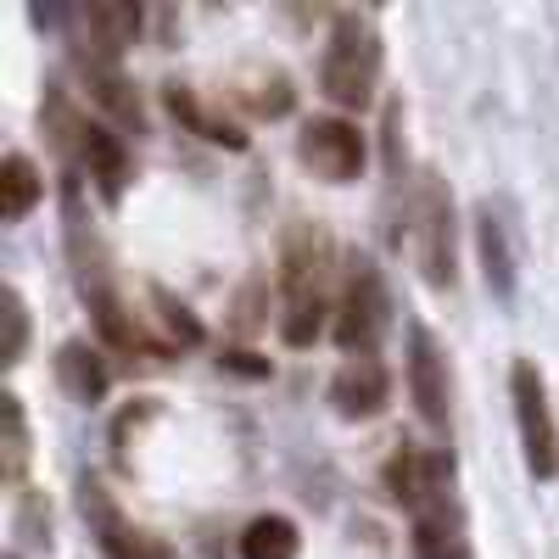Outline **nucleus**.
Masks as SVG:
<instances>
[{
	"instance_id": "9d476101",
	"label": "nucleus",
	"mask_w": 559,
	"mask_h": 559,
	"mask_svg": "<svg viewBox=\"0 0 559 559\" xmlns=\"http://www.w3.org/2000/svg\"><path fill=\"white\" fill-rule=\"evenodd\" d=\"M437 476H442V459H419L414 448H397V453L386 459V471H381L386 498H397V503H408V509H426L431 498H442V492H437Z\"/></svg>"
},
{
	"instance_id": "f3484780",
	"label": "nucleus",
	"mask_w": 559,
	"mask_h": 559,
	"mask_svg": "<svg viewBox=\"0 0 559 559\" xmlns=\"http://www.w3.org/2000/svg\"><path fill=\"white\" fill-rule=\"evenodd\" d=\"M90 297V313H96V331L118 347V353H140V347H146V331H140V324L118 308V297L102 286V292H84Z\"/></svg>"
},
{
	"instance_id": "dca6fc26",
	"label": "nucleus",
	"mask_w": 559,
	"mask_h": 559,
	"mask_svg": "<svg viewBox=\"0 0 559 559\" xmlns=\"http://www.w3.org/2000/svg\"><path fill=\"white\" fill-rule=\"evenodd\" d=\"M241 559H297V526L286 515H258L241 537Z\"/></svg>"
},
{
	"instance_id": "6ab92c4d",
	"label": "nucleus",
	"mask_w": 559,
	"mask_h": 559,
	"mask_svg": "<svg viewBox=\"0 0 559 559\" xmlns=\"http://www.w3.org/2000/svg\"><path fill=\"white\" fill-rule=\"evenodd\" d=\"M476 229H481V263H487V286L509 297V286H515V258H509V241H503V224L492 218V207H481Z\"/></svg>"
},
{
	"instance_id": "f8f14e48",
	"label": "nucleus",
	"mask_w": 559,
	"mask_h": 559,
	"mask_svg": "<svg viewBox=\"0 0 559 559\" xmlns=\"http://www.w3.org/2000/svg\"><path fill=\"white\" fill-rule=\"evenodd\" d=\"M79 157L90 163V179H102V191H107V197L123 191V179H129V152H123V140H118L107 123H84V134H79Z\"/></svg>"
},
{
	"instance_id": "f257e3e1",
	"label": "nucleus",
	"mask_w": 559,
	"mask_h": 559,
	"mask_svg": "<svg viewBox=\"0 0 559 559\" xmlns=\"http://www.w3.org/2000/svg\"><path fill=\"white\" fill-rule=\"evenodd\" d=\"M324 269H331V241L313 224H297L286 236V258H280V286H286L280 336L292 347H308L324 331Z\"/></svg>"
},
{
	"instance_id": "20e7f679",
	"label": "nucleus",
	"mask_w": 559,
	"mask_h": 559,
	"mask_svg": "<svg viewBox=\"0 0 559 559\" xmlns=\"http://www.w3.org/2000/svg\"><path fill=\"white\" fill-rule=\"evenodd\" d=\"M414 224H419V269H426V280L431 286H453V197L437 174L419 179Z\"/></svg>"
},
{
	"instance_id": "1a4fd4ad",
	"label": "nucleus",
	"mask_w": 559,
	"mask_h": 559,
	"mask_svg": "<svg viewBox=\"0 0 559 559\" xmlns=\"http://www.w3.org/2000/svg\"><path fill=\"white\" fill-rule=\"evenodd\" d=\"M140 34V7L134 0H90L84 7V45L96 51V62H118L123 45Z\"/></svg>"
},
{
	"instance_id": "39448f33",
	"label": "nucleus",
	"mask_w": 559,
	"mask_h": 559,
	"mask_svg": "<svg viewBox=\"0 0 559 559\" xmlns=\"http://www.w3.org/2000/svg\"><path fill=\"white\" fill-rule=\"evenodd\" d=\"M297 157H302L319 179L347 185V179H358V168H364V134H358V123H347V118H313V123L302 129V140H297Z\"/></svg>"
},
{
	"instance_id": "4be33fe9",
	"label": "nucleus",
	"mask_w": 559,
	"mask_h": 559,
	"mask_svg": "<svg viewBox=\"0 0 559 559\" xmlns=\"http://www.w3.org/2000/svg\"><path fill=\"white\" fill-rule=\"evenodd\" d=\"M157 302H163V319H168V331H174V336H179L185 347H197V342H202V324H197L191 313H185V308H179L174 297H163V292H157Z\"/></svg>"
},
{
	"instance_id": "4468645a",
	"label": "nucleus",
	"mask_w": 559,
	"mask_h": 559,
	"mask_svg": "<svg viewBox=\"0 0 559 559\" xmlns=\"http://www.w3.org/2000/svg\"><path fill=\"white\" fill-rule=\"evenodd\" d=\"M39 168L23 157V152H12L7 163H0V218H28L34 213V202H39Z\"/></svg>"
},
{
	"instance_id": "aec40b11",
	"label": "nucleus",
	"mask_w": 559,
	"mask_h": 559,
	"mask_svg": "<svg viewBox=\"0 0 559 559\" xmlns=\"http://www.w3.org/2000/svg\"><path fill=\"white\" fill-rule=\"evenodd\" d=\"M168 107H174V118H185L197 134H207V140H218V146H241V129L236 123H218V118H207L197 102H191V90H179V84H168Z\"/></svg>"
},
{
	"instance_id": "7ed1b4c3",
	"label": "nucleus",
	"mask_w": 559,
	"mask_h": 559,
	"mask_svg": "<svg viewBox=\"0 0 559 559\" xmlns=\"http://www.w3.org/2000/svg\"><path fill=\"white\" fill-rule=\"evenodd\" d=\"M381 324H386V292H381V274H376V263L353 258V263H347V280H342V297H336V342L358 358V353L376 347Z\"/></svg>"
},
{
	"instance_id": "0eeeda50",
	"label": "nucleus",
	"mask_w": 559,
	"mask_h": 559,
	"mask_svg": "<svg viewBox=\"0 0 559 559\" xmlns=\"http://www.w3.org/2000/svg\"><path fill=\"white\" fill-rule=\"evenodd\" d=\"M392 397V381H386V364L376 353H358L336 369V381H331V403L336 414L347 419H369V414H381Z\"/></svg>"
},
{
	"instance_id": "5701e85b",
	"label": "nucleus",
	"mask_w": 559,
	"mask_h": 559,
	"mask_svg": "<svg viewBox=\"0 0 559 559\" xmlns=\"http://www.w3.org/2000/svg\"><path fill=\"white\" fill-rule=\"evenodd\" d=\"M229 364L247 369V376H269V364H252V353H229Z\"/></svg>"
},
{
	"instance_id": "f03ea898",
	"label": "nucleus",
	"mask_w": 559,
	"mask_h": 559,
	"mask_svg": "<svg viewBox=\"0 0 559 559\" xmlns=\"http://www.w3.org/2000/svg\"><path fill=\"white\" fill-rule=\"evenodd\" d=\"M376 79H381V39L358 12H342L331 28V45H324V68L319 84L336 107H369L376 96Z\"/></svg>"
},
{
	"instance_id": "9b49d317",
	"label": "nucleus",
	"mask_w": 559,
	"mask_h": 559,
	"mask_svg": "<svg viewBox=\"0 0 559 559\" xmlns=\"http://www.w3.org/2000/svg\"><path fill=\"white\" fill-rule=\"evenodd\" d=\"M84 509H96V515H102V548H107V559H174L163 537L140 532V526H123L112 509L96 498V487H84Z\"/></svg>"
},
{
	"instance_id": "2eb2a0df",
	"label": "nucleus",
	"mask_w": 559,
	"mask_h": 559,
	"mask_svg": "<svg viewBox=\"0 0 559 559\" xmlns=\"http://www.w3.org/2000/svg\"><path fill=\"white\" fill-rule=\"evenodd\" d=\"M57 376H62L68 397H79V403H96V397L107 392V369H102V358L90 353L84 342H68V347L57 353Z\"/></svg>"
},
{
	"instance_id": "6e6552de",
	"label": "nucleus",
	"mask_w": 559,
	"mask_h": 559,
	"mask_svg": "<svg viewBox=\"0 0 559 559\" xmlns=\"http://www.w3.org/2000/svg\"><path fill=\"white\" fill-rule=\"evenodd\" d=\"M408 392L426 426H448V364L426 331L408 336Z\"/></svg>"
},
{
	"instance_id": "423d86ee",
	"label": "nucleus",
	"mask_w": 559,
	"mask_h": 559,
	"mask_svg": "<svg viewBox=\"0 0 559 559\" xmlns=\"http://www.w3.org/2000/svg\"><path fill=\"white\" fill-rule=\"evenodd\" d=\"M509 392H515V419H521V448H526V464L537 476L554 471V419H548V397H543V376L537 364L521 358L515 376H509Z\"/></svg>"
},
{
	"instance_id": "ddd939ff",
	"label": "nucleus",
	"mask_w": 559,
	"mask_h": 559,
	"mask_svg": "<svg viewBox=\"0 0 559 559\" xmlns=\"http://www.w3.org/2000/svg\"><path fill=\"white\" fill-rule=\"evenodd\" d=\"M414 548H419V559H464L459 526H453L442 498H431L426 509H414Z\"/></svg>"
},
{
	"instance_id": "412c9836",
	"label": "nucleus",
	"mask_w": 559,
	"mask_h": 559,
	"mask_svg": "<svg viewBox=\"0 0 559 559\" xmlns=\"http://www.w3.org/2000/svg\"><path fill=\"white\" fill-rule=\"evenodd\" d=\"M0 324H7V342H0V364H23V347H28V308L23 297L7 286L0 292Z\"/></svg>"
},
{
	"instance_id": "a211bd4d",
	"label": "nucleus",
	"mask_w": 559,
	"mask_h": 559,
	"mask_svg": "<svg viewBox=\"0 0 559 559\" xmlns=\"http://www.w3.org/2000/svg\"><path fill=\"white\" fill-rule=\"evenodd\" d=\"M84 84H90V96H96L112 118H123V123H140V102L129 96V84L112 73V62H96V57H90L84 62Z\"/></svg>"
}]
</instances>
